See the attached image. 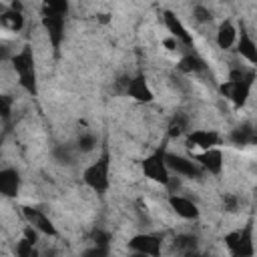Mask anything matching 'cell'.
Returning a JSON list of instances; mask_svg holds the SVG:
<instances>
[{
	"instance_id": "cell-1",
	"label": "cell",
	"mask_w": 257,
	"mask_h": 257,
	"mask_svg": "<svg viewBox=\"0 0 257 257\" xmlns=\"http://www.w3.org/2000/svg\"><path fill=\"white\" fill-rule=\"evenodd\" d=\"M255 80V72L249 66H235L229 72V80H225L221 84V92L225 98H229L237 108H241L249 94H251V86Z\"/></svg>"
},
{
	"instance_id": "cell-2",
	"label": "cell",
	"mask_w": 257,
	"mask_h": 257,
	"mask_svg": "<svg viewBox=\"0 0 257 257\" xmlns=\"http://www.w3.org/2000/svg\"><path fill=\"white\" fill-rule=\"evenodd\" d=\"M14 72L18 74V82L20 86L28 92V94H36V62H34V52L30 46L20 48L18 52L12 54L10 58Z\"/></svg>"
},
{
	"instance_id": "cell-3",
	"label": "cell",
	"mask_w": 257,
	"mask_h": 257,
	"mask_svg": "<svg viewBox=\"0 0 257 257\" xmlns=\"http://www.w3.org/2000/svg\"><path fill=\"white\" fill-rule=\"evenodd\" d=\"M84 185L94 193H104L110 185V153L104 149L96 161H92L82 173Z\"/></svg>"
},
{
	"instance_id": "cell-4",
	"label": "cell",
	"mask_w": 257,
	"mask_h": 257,
	"mask_svg": "<svg viewBox=\"0 0 257 257\" xmlns=\"http://www.w3.org/2000/svg\"><path fill=\"white\" fill-rule=\"evenodd\" d=\"M165 163L169 167L171 173H177L181 179H191V181H201L205 177V171L197 165L195 159L183 157V155H175V153H167L165 151Z\"/></svg>"
},
{
	"instance_id": "cell-5",
	"label": "cell",
	"mask_w": 257,
	"mask_h": 257,
	"mask_svg": "<svg viewBox=\"0 0 257 257\" xmlns=\"http://www.w3.org/2000/svg\"><path fill=\"white\" fill-rule=\"evenodd\" d=\"M225 245L229 249L231 255L235 257H249L255 253L253 249V227L245 225L243 229L231 231L225 235Z\"/></svg>"
},
{
	"instance_id": "cell-6",
	"label": "cell",
	"mask_w": 257,
	"mask_h": 257,
	"mask_svg": "<svg viewBox=\"0 0 257 257\" xmlns=\"http://www.w3.org/2000/svg\"><path fill=\"white\" fill-rule=\"evenodd\" d=\"M143 173H145L147 179L167 187V183L171 181V171H169V167L165 163V149L155 151L153 155H149L143 161Z\"/></svg>"
},
{
	"instance_id": "cell-7",
	"label": "cell",
	"mask_w": 257,
	"mask_h": 257,
	"mask_svg": "<svg viewBox=\"0 0 257 257\" xmlns=\"http://www.w3.org/2000/svg\"><path fill=\"white\" fill-rule=\"evenodd\" d=\"M22 215H24V219L28 221V225H32L38 233L48 235V237H56V235H58V231H56L52 219H50L42 209H38V207H22Z\"/></svg>"
},
{
	"instance_id": "cell-8",
	"label": "cell",
	"mask_w": 257,
	"mask_h": 257,
	"mask_svg": "<svg viewBox=\"0 0 257 257\" xmlns=\"http://www.w3.org/2000/svg\"><path fill=\"white\" fill-rule=\"evenodd\" d=\"M185 143H187L189 149L205 151V149H211V147H219L221 145V135L213 128H195V131L187 133Z\"/></svg>"
},
{
	"instance_id": "cell-9",
	"label": "cell",
	"mask_w": 257,
	"mask_h": 257,
	"mask_svg": "<svg viewBox=\"0 0 257 257\" xmlns=\"http://www.w3.org/2000/svg\"><path fill=\"white\" fill-rule=\"evenodd\" d=\"M195 161H197V165L205 171V173H209V175H221V171H223V151L219 149V147H211V149H205V151H201L199 155H195L193 157Z\"/></svg>"
},
{
	"instance_id": "cell-10",
	"label": "cell",
	"mask_w": 257,
	"mask_h": 257,
	"mask_svg": "<svg viewBox=\"0 0 257 257\" xmlns=\"http://www.w3.org/2000/svg\"><path fill=\"white\" fill-rule=\"evenodd\" d=\"M64 18L66 16L60 14H42V26L54 50H58L64 40Z\"/></svg>"
},
{
	"instance_id": "cell-11",
	"label": "cell",
	"mask_w": 257,
	"mask_h": 257,
	"mask_svg": "<svg viewBox=\"0 0 257 257\" xmlns=\"http://www.w3.org/2000/svg\"><path fill=\"white\" fill-rule=\"evenodd\" d=\"M163 22H165L167 30L171 32V36H173L179 44H183V46H191V44H193V36H191V32L187 30V26L181 22V18H179L175 12L165 10V12H163Z\"/></svg>"
},
{
	"instance_id": "cell-12",
	"label": "cell",
	"mask_w": 257,
	"mask_h": 257,
	"mask_svg": "<svg viewBox=\"0 0 257 257\" xmlns=\"http://www.w3.org/2000/svg\"><path fill=\"white\" fill-rule=\"evenodd\" d=\"M128 249L141 255H159L161 253V237L153 233H141L135 235L128 241Z\"/></svg>"
},
{
	"instance_id": "cell-13",
	"label": "cell",
	"mask_w": 257,
	"mask_h": 257,
	"mask_svg": "<svg viewBox=\"0 0 257 257\" xmlns=\"http://www.w3.org/2000/svg\"><path fill=\"white\" fill-rule=\"evenodd\" d=\"M169 207L183 219L191 221V219H197L199 217V207L193 199L185 197V195H179V193H171L169 195Z\"/></svg>"
},
{
	"instance_id": "cell-14",
	"label": "cell",
	"mask_w": 257,
	"mask_h": 257,
	"mask_svg": "<svg viewBox=\"0 0 257 257\" xmlns=\"http://www.w3.org/2000/svg\"><path fill=\"white\" fill-rule=\"evenodd\" d=\"M126 94L131 98H135L137 102H145V104L153 102V98H155V94H153V90H151V86L143 74L126 80Z\"/></svg>"
},
{
	"instance_id": "cell-15",
	"label": "cell",
	"mask_w": 257,
	"mask_h": 257,
	"mask_svg": "<svg viewBox=\"0 0 257 257\" xmlns=\"http://www.w3.org/2000/svg\"><path fill=\"white\" fill-rule=\"evenodd\" d=\"M20 191V175L16 169L6 167L0 169V195L2 197H16Z\"/></svg>"
},
{
	"instance_id": "cell-16",
	"label": "cell",
	"mask_w": 257,
	"mask_h": 257,
	"mask_svg": "<svg viewBox=\"0 0 257 257\" xmlns=\"http://www.w3.org/2000/svg\"><path fill=\"white\" fill-rule=\"evenodd\" d=\"M177 68H179L183 74L199 76V74H205V72H207L209 64H207L199 54H195V52H187V54H183V56H181V60H179V64H177Z\"/></svg>"
},
{
	"instance_id": "cell-17",
	"label": "cell",
	"mask_w": 257,
	"mask_h": 257,
	"mask_svg": "<svg viewBox=\"0 0 257 257\" xmlns=\"http://www.w3.org/2000/svg\"><path fill=\"white\" fill-rule=\"evenodd\" d=\"M237 36H239V32H237L235 24H233L231 20H223V22L219 24V28H217L215 40H217V46H219V48L229 50V48L237 42Z\"/></svg>"
},
{
	"instance_id": "cell-18",
	"label": "cell",
	"mask_w": 257,
	"mask_h": 257,
	"mask_svg": "<svg viewBox=\"0 0 257 257\" xmlns=\"http://www.w3.org/2000/svg\"><path fill=\"white\" fill-rule=\"evenodd\" d=\"M239 42H237V50L239 54L249 62V64H255L257 62V46H255V40L249 32L241 30V36H237Z\"/></svg>"
},
{
	"instance_id": "cell-19",
	"label": "cell",
	"mask_w": 257,
	"mask_h": 257,
	"mask_svg": "<svg viewBox=\"0 0 257 257\" xmlns=\"http://www.w3.org/2000/svg\"><path fill=\"white\" fill-rule=\"evenodd\" d=\"M0 26L10 30V32H20L24 28V14H22V10L6 8L0 14Z\"/></svg>"
},
{
	"instance_id": "cell-20",
	"label": "cell",
	"mask_w": 257,
	"mask_h": 257,
	"mask_svg": "<svg viewBox=\"0 0 257 257\" xmlns=\"http://www.w3.org/2000/svg\"><path fill=\"white\" fill-rule=\"evenodd\" d=\"M229 141L237 147H247V145H253L255 143V128L251 124H241L237 128L231 131L229 135Z\"/></svg>"
},
{
	"instance_id": "cell-21",
	"label": "cell",
	"mask_w": 257,
	"mask_h": 257,
	"mask_svg": "<svg viewBox=\"0 0 257 257\" xmlns=\"http://www.w3.org/2000/svg\"><path fill=\"white\" fill-rule=\"evenodd\" d=\"M189 131H191V128H189V114H185V112H177V114L171 118L169 126H167V133H169L171 139H179V137L187 135Z\"/></svg>"
},
{
	"instance_id": "cell-22",
	"label": "cell",
	"mask_w": 257,
	"mask_h": 257,
	"mask_svg": "<svg viewBox=\"0 0 257 257\" xmlns=\"http://www.w3.org/2000/svg\"><path fill=\"white\" fill-rule=\"evenodd\" d=\"M173 247L175 251L179 253H185V255H191L197 251V237L191 235V233H181L173 239Z\"/></svg>"
},
{
	"instance_id": "cell-23",
	"label": "cell",
	"mask_w": 257,
	"mask_h": 257,
	"mask_svg": "<svg viewBox=\"0 0 257 257\" xmlns=\"http://www.w3.org/2000/svg\"><path fill=\"white\" fill-rule=\"evenodd\" d=\"M76 149L74 145H58L52 149V157L54 161H58L60 165H74L76 163Z\"/></svg>"
},
{
	"instance_id": "cell-24",
	"label": "cell",
	"mask_w": 257,
	"mask_h": 257,
	"mask_svg": "<svg viewBox=\"0 0 257 257\" xmlns=\"http://www.w3.org/2000/svg\"><path fill=\"white\" fill-rule=\"evenodd\" d=\"M96 143H98V139L94 137V133L84 131V133H80V135L76 137V141H74V149H76V153L86 155V153H92V151L96 149Z\"/></svg>"
},
{
	"instance_id": "cell-25",
	"label": "cell",
	"mask_w": 257,
	"mask_h": 257,
	"mask_svg": "<svg viewBox=\"0 0 257 257\" xmlns=\"http://www.w3.org/2000/svg\"><path fill=\"white\" fill-rule=\"evenodd\" d=\"M68 0H42V14H68Z\"/></svg>"
},
{
	"instance_id": "cell-26",
	"label": "cell",
	"mask_w": 257,
	"mask_h": 257,
	"mask_svg": "<svg viewBox=\"0 0 257 257\" xmlns=\"http://www.w3.org/2000/svg\"><path fill=\"white\" fill-rule=\"evenodd\" d=\"M191 14H193V20H195L197 24H209V22L213 20V12H211L205 4H195Z\"/></svg>"
},
{
	"instance_id": "cell-27",
	"label": "cell",
	"mask_w": 257,
	"mask_h": 257,
	"mask_svg": "<svg viewBox=\"0 0 257 257\" xmlns=\"http://www.w3.org/2000/svg\"><path fill=\"white\" fill-rule=\"evenodd\" d=\"M12 104H14V100H12L8 94H2V92H0V118H2V120H8V118H10V114H12Z\"/></svg>"
},
{
	"instance_id": "cell-28",
	"label": "cell",
	"mask_w": 257,
	"mask_h": 257,
	"mask_svg": "<svg viewBox=\"0 0 257 257\" xmlns=\"http://www.w3.org/2000/svg\"><path fill=\"white\" fill-rule=\"evenodd\" d=\"M90 241H92L94 245H100V247H108L110 235H108V231H104V229H94V231H92V235H90Z\"/></svg>"
},
{
	"instance_id": "cell-29",
	"label": "cell",
	"mask_w": 257,
	"mask_h": 257,
	"mask_svg": "<svg viewBox=\"0 0 257 257\" xmlns=\"http://www.w3.org/2000/svg\"><path fill=\"white\" fill-rule=\"evenodd\" d=\"M36 251H34V243H30L28 239H20L18 241V245H16V255H20V257H30V255H34Z\"/></svg>"
},
{
	"instance_id": "cell-30",
	"label": "cell",
	"mask_w": 257,
	"mask_h": 257,
	"mask_svg": "<svg viewBox=\"0 0 257 257\" xmlns=\"http://www.w3.org/2000/svg\"><path fill=\"white\" fill-rule=\"evenodd\" d=\"M223 207H225V211H231V213L237 211L239 209V197L237 195H231V193L225 195L223 197Z\"/></svg>"
},
{
	"instance_id": "cell-31",
	"label": "cell",
	"mask_w": 257,
	"mask_h": 257,
	"mask_svg": "<svg viewBox=\"0 0 257 257\" xmlns=\"http://www.w3.org/2000/svg\"><path fill=\"white\" fill-rule=\"evenodd\" d=\"M12 54H14V50H12L8 44L0 42V62H6V60H10V58H12Z\"/></svg>"
},
{
	"instance_id": "cell-32",
	"label": "cell",
	"mask_w": 257,
	"mask_h": 257,
	"mask_svg": "<svg viewBox=\"0 0 257 257\" xmlns=\"http://www.w3.org/2000/svg\"><path fill=\"white\" fill-rule=\"evenodd\" d=\"M6 8H8V6H4V2H2V0H0V14H2V12H4V10H6Z\"/></svg>"
}]
</instances>
